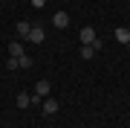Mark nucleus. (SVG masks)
Wrapping results in <instances>:
<instances>
[{"label": "nucleus", "mask_w": 130, "mask_h": 128, "mask_svg": "<svg viewBox=\"0 0 130 128\" xmlns=\"http://www.w3.org/2000/svg\"><path fill=\"white\" fill-rule=\"evenodd\" d=\"M116 41H119V44H130V32H127V26H124V29H116Z\"/></svg>", "instance_id": "8"}, {"label": "nucleus", "mask_w": 130, "mask_h": 128, "mask_svg": "<svg viewBox=\"0 0 130 128\" xmlns=\"http://www.w3.org/2000/svg\"><path fill=\"white\" fill-rule=\"evenodd\" d=\"M26 41H32V44H41V41H43V29L32 26V32H29V38H26Z\"/></svg>", "instance_id": "7"}, {"label": "nucleus", "mask_w": 130, "mask_h": 128, "mask_svg": "<svg viewBox=\"0 0 130 128\" xmlns=\"http://www.w3.org/2000/svg\"><path fill=\"white\" fill-rule=\"evenodd\" d=\"M29 105H32V96H29V93H20L18 96V108H29Z\"/></svg>", "instance_id": "9"}, {"label": "nucleus", "mask_w": 130, "mask_h": 128, "mask_svg": "<svg viewBox=\"0 0 130 128\" xmlns=\"http://www.w3.org/2000/svg\"><path fill=\"white\" fill-rule=\"evenodd\" d=\"M43 3H46V0H32V6H35V9H43Z\"/></svg>", "instance_id": "13"}, {"label": "nucleus", "mask_w": 130, "mask_h": 128, "mask_svg": "<svg viewBox=\"0 0 130 128\" xmlns=\"http://www.w3.org/2000/svg\"><path fill=\"white\" fill-rule=\"evenodd\" d=\"M52 24H55L58 29H67V26H70V15H67V12H55V15H52Z\"/></svg>", "instance_id": "1"}, {"label": "nucleus", "mask_w": 130, "mask_h": 128, "mask_svg": "<svg viewBox=\"0 0 130 128\" xmlns=\"http://www.w3.org/2000/svg\"><path fill=\"white\" fill-rule=\"evenodd\" d=\"M93 52H95L93 47H81V55H84V58H93Z\"/></svg>", "instance_id": "11"}, {"label": "nucleus", "mask_w": 130, "mask_h": 128, "mask_svg": "<svg viewBox=\"0 0 130 128\" xmlns=\"http://www.w3.org/2000/svg\"><path fill=\"white\" fill-rule=\"evenodd\" d=\"M127 32H130V26H127Z\"/></svg>", "instance_id": "14"}, {"label": "nucleus", "mask_w": 130, "mask_h": 128, "mask_svg": "<svg viewBox=\"0 0 130 128\" xmlns=\"http://www.w3.org/2000/svg\"><path fill=\"white\" fill-rule=\"evenodd\" d=\"M20 67H23V70H26V67H32V58H29V55H20Z\"/></svg>", "instance_id": "12"}, {"label": "nucleus", "mask_w": 130, "mask_h": 128, "mask_svg": "<svg viewBox=\"0 0 130 128\" xmlns=\"http://www.w3.org/2000/svg\"><path fill=\"white\" fill-rule=\"evenodd\" d=\"M49 90H52V85H49L46 79H41V82L35 85V96H41V99H43V96H49Z\"/></svg>", "instance_id": "2"}, {"label": "nucleus", "mask_w": 130, "mask_h": 128, "mask_svg": "<svg viewBox=\"0 0 130 128\" xmlns=\"http://www.w3.org/2000/svg\"><path fill=\"white\" fill-rule=\"evenodd\" d=\"M29 32H32V24H29V20H20L18 24V35L20 38H29Z\"/></svg>", "instance_id": "6"}, {"label": "nucleus", "mask_w": 130, "mask_h": 128, "mask_svg": "<svg viewBox=\"0 0 130 128\" xmlns=\"http://www.w3.org/2000/svg\"><path fill=\"white\" fill-rule=\"evenodd\" d=\"M6 67H9V70H18V67H20V58L9 55V61H6Z\"/></svg>", "instance_id": "10"}, {"label": "nucleus", "mask_w": 130, "mask_h": 128, "mask_svg": "<svg viewBox=\"0 0 130 128\" xmlns=\"http://www.w3.org/2000/svg\"><path fill=\"white\" fill-rule=\"evenodd\" d=\"M41 108H43V114H46V117L58 114V99H49V96H46V102H41Z\"/></svg>", "instance_id": "3"}, {"label": "nucleus", "mask_w": 130, "mask_h": 128, "mask_svg": "<svg viewBox=\"0 0 130 128\" xmlns=\"http://www.w3.org/2000/svg\"><path fill=\"white\" fill-rule=\"evenodd\" d=\"M9 55H14V58L26 55V52H23V44H20V41H12V44H9Z\"/></svg>", "instance_id": "5"}, {"label": "nucleus", "mask_w": 130, "mask_h": 128, "mask_svg": "<svg viewBox=\"0 0 130 128\" xmlns=\"http://www.w3.org/2000/svg\"><path fill=\"white\" fill-rule=\"evenodd\" d=\"M81 41H84V47H90V44L95 41V32H93V26H84V29H81Z\"/></svg>", "instance_id": "4"}]
</instances>
